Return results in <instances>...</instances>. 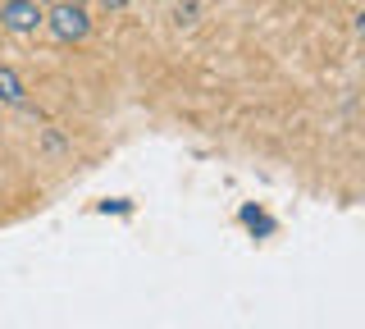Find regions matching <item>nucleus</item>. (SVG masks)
Masks as SVG:
<instances>
[{"mask_svg":"<svg viewBox=\"0 0 365 329\" xmlns=\"http://www.w3.org/2000/svg\"><path fill=\"white\" fill-rule=\"evenodd\" d=\"M41 24L51 28V37H55V41H83L87 32H91V19H87L83 0H60V5H55L51 14L41 19Z\"/></svg>","mask_w":365,"mask_h":329,"instance_id":"obj_1","label":"nucleus"},{"mask_svg":"<svg viewBox=\"0 0 365 329\" xmlns=\"http://www.w3.org/2000/svg\"><path fill=\"white\" fill-rule=\"evenodd\" d=\"M41 19H46L41 0H0V28L19 32V37L23 32H37Z\"/></svg>","mask_w":365,"mask_h":329,"instance_id":"obj_2","label":"nucleus"},{"mask_svg":"<svg viewBox=\"0 0 365 329\" xmlns=\"http://www.w3.org/2000/svg\"><path fill=\"white\" fill-rule=\"evenodd\" d=\"M96 5H101V9H123L128 0H96Z\"/></svg>","mask_w":365,"mask_h":329,"instance_id":"obj_4","label":"nucleus"},{"mask_svg":"<svg viewBox=\"0 0 365 329\" xmlns=\"http://www.w3.org/2000/svg\"><path fill=\"white\" fill-rule=\"evenodd\" d=\"M0 101H5V106H23V101H28V92H23V78L9 69V64H0Z\"/></svg>","mask_w":365,"mask_h":329,"instance_id":"obj_3","label":"nucleus"}]
</instances>
